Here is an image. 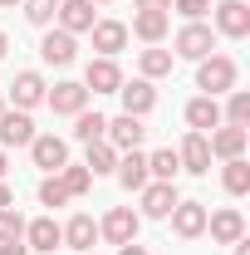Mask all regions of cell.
Segmentation results:
<instances>
[{"mask_svg":"<svg viewBox=\"0 0 250 255\" xmlns=\"http://www.w3.org/2000/svg\"><path fill=\"white\" fill-rule=\"evenodd\" d=\"M236 84H241V69H236L231 54H206V59H196V89H201V94L221 98V94H231Z\"/></svg>","mask_w":250,"mask_h":255,"instance_id":"cell-1","label":"cell"},{"mask_svg":"<svg viewBox=\"0 0 250 255\" xmlns=\"http://www.w3.org/2000/svg\"><path fill=\"white\" fill-rule=\"evenodd\" d=\"M211 49H216V30L201 25V20H187V25L177 30V39H172V54H177V59H206Z\"/></svg>","mask_w":250,"mask_h":255,"instance_id":"cell-2","label":"cell"},{"mask_svg":"<svg viewBox=\"0 0 250 255\" xmlns=\"http://www.w3.org/2000/svg\"><path fill=\"white\" fill-rule=\"evenodd\" d=\"M137 226H142V216H137L132 206H113V211L98 221V236H103L108 246H127V241H137Z\"/></svg>","mask_w":250,"mask_h":255,"instance_id":"cell-3","label":"cell"},{"mask_svg":"<svg viewBox=\"0 0 250 255\" xmlns=\"http://www.w3.org/2000/svg\"><path fill=\"white\" fill-rule=\"evenodd\" d=\"M211 15H216V34H226V39H246L250 34V5L246 0H221V5H211Z\"/></svg>","mask_w":250,"mask_h":255,"instance_id":"cell-4","label":"cell"},{"mask_svg":"<svg viewBox=\"0 0 250 255\" xmlns=\"http://www.w3.org/2000/svg\"><path fill=\"white\" fill-rule=\"evenodd\" d=\"M137 196H142V211H137V216H147V221H167V216H172V206L182 201L172 182H147Z\"/></svg>","mask_w":250,"mask_h":255,"instance_id":"cell-5","label":"cell"},{"mask_svg":"<svg viewBox=\"0 0 250 255\" xmlns=\"http://www.w3.org/2000/svg\"><path fill=\"white\" fill-rule=\"evenodd\" d=\"M206 236H211L216 246H236V241L246 236V216H241L236 206H221V211H206Z\"/></svg>","mask_w":250,"mask_h":255,"instance_id":"cell-6","label":"cell"},{"mask_svg":"<svg viewBox=\"0 0 250 255\" xmlns=\"http://www.w3.org/2000/svg\"><path fill=\"white\" fill-rule=\"evenodd\" d=\"M30 157H34V167H39V172H49V177H54L64 162H69V142H64V137H54V132H34Z\"/></svg>","mask_w":250,"mask_h":255,"instance_id":"cell-7","label":"cell"},{"mask_svg":"<svg viewBox=\"0 0 250 255\" xmlns=\"http://www.w3.org/2000/svg\"><path fill=\"white\" fill-rule=\"evenodd\" d=\"M34 142V118L25 108H5L0 113V147H30Z\"/></svg>","mask_w":250,"mask_h":255,"instance_id":"cell-8","label":"cell"},{"mask_svg":"<svg viewBox=\"0 0 250 255\" xmlns=\"http://www.w3.org/2000/svg\"><path fill=\"white\" fill-rule=\"evenodd\" d=\"M44 103H49L54 113H64V118H74V113L89 108V89H84L79 79H64V84H54V89L44 94Z\"/></svg>","mask_w":250,"mask_h":255,"instance_id":"cell-9","label":"cell"},{"mask_svg":"<svg viewBox=\"0 0 250 255\" xmlns=\"http://www.w3.org/2000/svg\"><path fill=\"white\" fill-rule=\"evenodd\" d=\"M74 54H79V39L69 30H44V39H39V59L44 64H54V69H64V64H74Z\"/></svg>","mask_w":250,"mask_h":255,"instance_id":"cell-10","label":"cell"},{"mask_svg":"<svg viewBox=\"0 0 250 255\" xmlns=\"http://www.w3.org/2000/svg\"><path fill=\"white\" fill-rule=\"evenodd\" d=\"M118 98H123V113H132V118H147V113L157 108V89H152V79H123Z\"/></svg>","mask_w":250,"mask_h":255,"instance_id":"cell-11","label":"cell"},{"mask_svg":"<svg viewBox=\"0 0 250 255\" xmlns=\"http://www.w3.org/2000/svg\"><path fill=\"white\" fill-rule=\"evenodd\" d=\"M206 142H211V157L221 162H231V157H246V142H250V132L246 128H231V123H221L206 132Z\"/></svg>","mask_w":250,"mask_h":255,"instance_id":"cell-12","label":"cell"},{"mask_svg":"<svg viewBox=\"0 0 250 255\" xmlns=\"http://www.w3.org/2000/svg\"><path fill=\"white\" fill-rule=\"evenodd\" d=\"M84 89H89V94H118V89H123V69H118V59H89V69H84Z\"/></svg>","mask_w":250,"mask_h":255,"instance_id":"cell-13","label":"cell"},{"mask_svg":"<svg viewBox=\"0 0 250 255\" xmlns=\"http://www.w3.org/2000/svg\"><path fill=\"white\" fill-rule=\"evenodd\" d=\"M44 94H49V84H44V74L39 69H25V74H15V84H10V98H15V108H39L44 103Z\"/></svg>","mask_w":250,"mask_h":255,"instance_id":"cell-14","label":"cell"},{"mask_svg":"<svg viewBox=\"0 0 250 255\" xmlns=\"http://www.w3.org/2000/svg\"><path fill=\"white\" fill-rule=\"evenodd\" d=\"M118 152H132V147H142V137H147V128L142 118H132V113H118V118H108V132H103Z\"/></svg>","mask_w":250,"mask_h":255,"instance_id":"cell-15","label":"cell"},{"mask_svg":"<svg viewBox=\"0 0 250 255\" xmlns=\"http://www.w3.org/2000/svg\"><path fill=\"white\" fill-rule=\"evenodd\" d=\"M177 162H182V172L206 177V172H211V142H206V132H187L182 147H177Z\"/></svg>","mask_w":250,"mask_h":255,"instance_id":"cell-16","label":"cell"},{"mask_svg":"<svg viewBox=\"0 0 250 255\" xmlns=\"http://www.w3.org/2000/svg\"><path fill=\"white\" fill-rule=\"evenodd\" d=\"M167 221H172V231H177L182 241H196V236H206V206H201V201H177Z\"/></svg>","mask_w":250,"mask_h":255,"instance_id":"cell-17","label":"cell"},{"mask_svg":"<svg viewBox=\"0 0 250 255\" xmlns=\"http://www.w3.org/2000/svg\"><path fill=\"white\" fill-rule=\"evenodd\" d=\"M94 49H98V59H118L123 54V44H127V25L123 20H94Z\"/></svg>","mask_w":250,"mask_h":255,"instance_id":"cell-18","label":"cell"},{"mask_svg":"<svg viewBox=\"0 0 250 255\" xmlns=\"http://www.w3.org/2000/svg\"><path fill=\"white\" fill-rule=\"evenodd\" d=\"M54 20H59V30H69L79 39V34L94 30L98 15H94V0H59V15H54Z\"/></svg>","mask_w":250,"mask_h":255,"instance_id":"cell-19","label":"cell"},{"mask_svg":"<svg viewBox=\"0 0 250 255\" xmlns=\"http://www.w3.org/2000/svg\"><path fill=\"white\" fill-rule=\"evenodd\" d=\"M59 231H64V246H69L74 255H89V251H94V241H98V221H94V216H84V211L69 216Z\"/></svg>","mask_w":250,"mask_h":255,"instance_id":"cell-20","label":"cell"},{"mask_svg":"<svg viewBox=\"0 0 250 255\" xmlns=\"http://www.w3.org/2000/svg\"><path fill=\"white\" fill-rule=\"evenodd\" d=\"M25 246H30V251H39V255H54V251L64 246L59 221H54V216H39V221H30V226H25Z\"/></svg>","mask_w":250,"mask_h":255,"instance_id":"cell-21","label":"cell"},{"mask_svg":"<svg viewBox=\"0 0 250 255\" xmlns=\"http://www.w3.org/2000/svg\"><path fill=\"white\" fill-rule=\"evenodd\" d=\"M167 30H172V15H167V10H137V15H132V34H137L142 44H162Z\"/></svg>","mask_w":250,"mask_h":255,"instance_id":"cell-22","label":"cell"},{"mask_svg":"<svg viewBox=\"0 0 250 255\" xmlns=\"http://www.w3.org/2000/svg\"><path fill=\"white\" fill-rule=\"evenodd\" d=\"M113 172H118V182H123L127 191H142L152 182V177H147V157H142L137 147H132V152H118V167H113Z\"/></svg>","mask_w":250,"mask_h":255,"instance_id":"cell-23","label":"cell"},{"mask_svg":"<svg viewBox=\"0 0 250 255\" xmlns=\"http://www.w3.org/2000/svg\"><path fill=\"white\" fill-rule=\"evenodd\" d=\"M187 128H191V132H211V128H221V103L211 94L191 98V103H187Z\"/></svg>","mask_w":250,"mask_h":255,"instance_id":"cell-24","label":"cell"},{"mask_svg":"<svg viewBox=\"0 0 250 255\" xmlns=\"http://www.w3.org/2000/svg\"><path fill=\"white\" fill-rule=\"evenodd\" d=\"M89 152H84V167L94 172V177H103V172H113L118 167V147L108 142V137H98V142H84Z\"/></svg>","mask_w":250,"mask_h":255,"instance_id":"cell-25","label":"cell"},{"mask_svg":"<svg viewBox=\"0 0 250 255\" xmlns=\"http://www.w3.org/2000/svg\"><path fill=\"white\" fill-rule=\"evenodd\" d=\"M172 49H157V44H147L142 54H137V69H142V79H162V74H172Z\"/></svg>","mask_w":250,"mask_h":255,"instance_id":"cell-26","label":"cell"},{"mask_svg":"<svg viewBox=\"0 0 250 255\" xmlns=\"http://www.w3.org/2000/svg\"><path fill=\"white\" fill-rule=\"evenodd\" d=\"M221 123H231V128H250V94H246V89H231V94H226Z\"/></svg>","mask_w":250,"mask_h":255,"instance_id":"cell-27","label":"cell"},{"mask_svg":"<svg viewBox=\"0 0 250 255\" xmlns=\"http://www.w3.org/2000/svg\"><path fill=\"white\" fill-rule=\"evenodd\" d=\"M54 177L64 182V191H69V196H84V191L94 187V172H89L84 162H64V167L54 172Z\"/></svg>","mask_w":250,"mask_h":255,"instance_id":"cell-28","label":"cell"},{"mask_svg":"<svg viewBox=\"0 0 250 255\" xmlns=\"http://www.w3.org/2000/svg\"><path fill=\"white\" fill-rule=\"evenodd\" d=\"M177 172H182V162H177L172 147H157L152 157H147V177L152 182H177Z\"/></svg>","mask_w":250,"mask_h":255,"instance_id":"cell-29","label":"cell"},{"mask_svg":"<svg viewBox=\"0 0 250 255\" xmlns=\"http://www.w3.org/2000/svg\"><path fill=\"white\" fill-rule=\"evenodd\" d=\"M103 132H108V118H103V113H89V108L74 113V137H79V142H98Z\"/></svg>","mask_w":250,"mask_h":255,"instance_id":"cell-30","label":"cell"},{"mask_svg":"<svg viewBox=\"0 0 250 255\" xmlns=\"http://www.w3.org/2000/svg\"><path fill=\"white\" fill-rule=\"evenodd\" d=\"M221 182H226L231 196H246V191H250V162L246 157H231V162H226V172H221Z\"/></svg>","mask_w":250,"mask_h":255,"instance_id":"cell-31","label":"cell"},{"mask_svg":"<svg viewBox=\"0 0 250 255\" xmlns=\"http://www.w3.org/2000/svg\"><path fill=\"white\" fill-rule=\"evenodd\" d=\"M20 5H25V20L39 25V30H49L54 15H59V0H20Z\"/></svg>","mask_w":250,"mask_h":255,"instance_id":"cell-32","label":"cell"},{"mask_svg":"<svg viewBox=\"0 0 250 255\" xmlns=\"http://www.w3.org/2000/svg\"><path fill=\"white\" fill-rule=\"evenodd\" d=\"M0 241H25V216L15 206H0Z\"/></svg>","mask_w":250,"mask_h":255,"instance_id":"cell-33","label":"cell"},{"mask_svg":"<svg viewBox=\"0 0 250 255\" xmlns=\"http://www.w3.org/2000/svg\"><path fill=\"white\" fill-rule=\"evenodd\" d=\"M64 201H69L64 182L59 177H44V182H39V206H64Z\"/></svg>","mask_w":250,"mask_h":255,"instance_id":"cell-34","label":"cell"},{"mask_svg":"<svg viewBox=\"0 0 250 255\" xmlns=\"http://www.w3.org/2000/svg\"><path fill=\"white\" fill-rule=\"evenodd\" d=\"M172 10H177L182 20H201V15L211 10V0H172Z\"/></svg>","mask_w":250,"mask_h":255,"instance_id":"cell-35","label":"cell"},{"mask_svg":"<svg viewBox=\"0 0 250 255\" xmlns=\"http://www.w3.org/2000/svg\"><path fill=\"white\" fill-rule=\"evenodd\" d=\"M0 255H30L25 241H0Z\"/></svg>","mask_w":250,"mask_h":255,"instance_id":"cell-36","label":"cell"},{"mask_svg":"<svg viewBox=\"0 0 250 255\" xmlns=\"http://www.w3.org/2000/svg\"><path fill=\"white\" fill-rule=\"evenodd\" d=\"M137 10H172V0H132Z\"/></svg>","mask_w":250,"mask_h":255,"instance_id":"cell-37","label":"cell"},{"mask_svg":"<svg viewBox=\"0 0 250 255\" xmlns=\"http://www.w3.org/2000/svg\"><path fill=\"white\" fill-rule=\"evenodd\" d=\"M118 255H152L147 246H137V241H127V246H118Z\"/></svg>","mask_w":250,"mask_h":255,"instance_id":"cell-38","label":"cell"},{"mask_svg":"<svg viewBox=\"0 0 250 255\" xmlns=\"http://www.w3.org/2000/svg\"><path fill=\"white\" fill-rule=\"evenodd\" d=\"M0 206H15V191L5 187V182H0Z\"/></svg>","mask_w":250,"mask_h":255,"instance_id":"cell-39","label":"cell"},{"mask_svg":"<svg viewBox=\"0 0 250 255\" xmlns=\"http://www.w3.org/2000/svg\"><path fill=\"white\" fill-rule=\"evenodd\" d=\"M5 172H10V157H5V147H0V182H5Z\"/></svg>","mask_w":250,"mask_h":255,"instance_id":"cell-40","label":"cell"},{"mask_svg":"<svg viewBox=\"0 0 250 255\" xmlns=\"http://www.w3.org/2000/svg\"><path fill=\"white\" fill-rule=\"evenodd\" d=\"M236 255H250V241H246V236H241V241H236Z\"/></svg>","mask_w":250,"mask_h":255,"instance_id":"cell-41","label":"cell"},{"mask_svg":"<svg viewBox=\"0 0 250 255\" xmlns=\"http://www.w3.org/2000/svg\"><path fill=\"white\" fill-rule=\"evenodd\" d=\"M5 49H10V39H5V30H0V59H5Z\"/></svg>","mask_w":250,"mask_h":255,"instance_id":"cell-42","label":"cell"},{"mask_svg":"<svg viewBox=\"0 0 250 255\" xmlns=\"http://www.w3.org/2000/svg\"><path fill=\"white\" fill-rule=\"evenodd\" d=\"M15 5H20V0H0V10H15Z\"/></svg>","mask_w":250,"mask_h":255,"instance_id":"cell-43","label":"cell"},{"mask_svg":"<svg viewBox=\"0 0 250 255\" xmlns=\"http://www.w3.org/2000/svg\"><path fill=\"white\" fill-rule=\"evenodd\" d=\"M94 5H113V0H94Z\"/></svg>","mask_w":250,"mask_h":255,"instance_id":"cell-44","label":"cell"},{"mask_svg":"<svg viewBox=\"0 0 250 255\" xmlns=\"http://www.w3.org/2000/svg\"><path fill=\"white\" fill-rule=\"evenodd\" d=\"M0 113H5V94H0Z\"/></svg>","mask_w":250,"mask_h":255,"instance_id":"cell-45","label":"cell"},{"mask_svg":"<svg viewBox=\"0 0 250 255\" xmlns=\"http://www.w3.org/2000/svg\"><path fill=\"white\" fill-rule=\"evenodd\" d=\"M89 255H94V251H89Z\"/></svg>","mask_w":250,"mask_h":255,"instance_id":"cell-46","label":"cell"}]
</instances>
